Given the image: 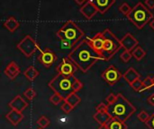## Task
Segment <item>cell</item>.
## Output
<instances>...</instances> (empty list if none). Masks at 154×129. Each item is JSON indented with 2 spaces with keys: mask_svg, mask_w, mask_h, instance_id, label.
Listing matches in <instances>:
<instances>
[{
  "mask_svg": "<svg viewBox=\"0 0 154 129\" xmlns=\"http://www.w3.org/2000/svg\"><path fill=\"white\" fill-rule=\"evenodd\" d=\"M68 57L83 73H87L97 61L104 58L91 47L87 39L78 43L68 55Z\"/></svg>",
  "mask_w": 154,
  "mask_h": 129,
  "instance_id": "6da1fadb",
  "label": "cell"
},
{
  "mask_svg": "<svg viewBox=\"0 0 154 129\" xmlns=\"http://www.w3.org/2000/svg\"><path fill=\"white\" fill-rule=\"evenodd\" d=\"M48 86L54 93H59L66 100L71 93L79 92L83 88V84L74 75L66 76L58 74L49 82Z\"/></svg>",
  "mask_w": 154,
  "mask_h": 129,
  "instance_id": "7a4b0ae2",
  "label": "cell"
},
{
  "mask_svg": "<svg viewBox=\"0 0 154 129\" xmlns=\"http://www.w3.org/2000/svg\"><path fill=\"white\" fill-rule=\"evenodd\" d=\"M136 111V108L121 93L112 104H107V113L111 118L126 121Z\"/></svg>",
  "mask_w": 154,
  "mask_h": 129,
  "instance_id": "3957f363",
  "label": "cell"
},
{
  "mask_svg": "<svg viewBox=\"0 0 154 129\" xmlns=\"http://www.w3.org/2000/svg\"><path fill=\"white\" fill-rule=\"evenodd\" d=\"M56 34L65 48H70L77 45L84 37L83 31L71 20L67 21Z\"/></svg>",
  "mask_w": 154,
  "mask_h": 129,
  "instance_id": "277c9868",
  "label": "cell"
},
{
  "mask_svg": "<svg viewBox=\"0 0 154 129\" xmlns=\"http://www.w3.org/2000/svg\"><path fill=\"white\" fill-rule=\"evenodd\" d=\"M153 17V13L151 10L142 2L137 3L127 15L128 20H130L139 30H142Z\"/></svg>",
  "mask_w": 154,
  "mask_h": 129,
  "instance_id": "5b68a950",
  "label": "cell"
},
{
  "mask_svg": "<svg viewBox=\"0 0 154 129\" xmlns=\"http://www.w3.org/2000/svg\"><path fill=\"white\" fill-rule=\"evenodd\" d=\"M102 32L105 38L102 57L105 61H108L116 55V53L119 51L121 48H123V46L121 40H119L109 29H106Z\"/></svg>",
  "mask_w": 154,
  "mask_h": 129,
  "instance_id": "8992f818",
  "label": "cell"
},
{
  "mask_svg": "<svg viewBox=\"0 0 154 129\" xmlns=\"http://www.w3.org/2000/svg\"><path fill=\"white\" fill-rule=\"evenodd\" d=\"M16 47L26 57H32L36 52V50H40V47L38 43L32 39L31 35H26L17 44Z\"/></svg>",
  "mask_w": 154,
  "mask_h": 129,
  "instance_id": "52a82bcc",
  "label": "cell"
},
{
  "mask_svg": "<svg viewBox=\"0 0 154 129\" xmlns=\"http://www.w3.org/2000/svg\"><path fill=\"white\" fill-rule=\"evenodd\" d=\"M77 69H78L77 66L69 57H64L56 66V70L58 74L66 76L74 75V73L77 71Z\"/></svg>",
  "mask_w": 154,
  "mask_h": 129,
  "instance_id": "ba28073f",
  "label": "cell"
},
{
  "mask_svg": "<svg viewBox=\"0 0 154 129\" xmlns=\"http://www.w3.org/2000/svg\"><path fill=\"white\" fill-rule=\"evenodd\" d=\"M101 76L109 85H115L120 81L123 75L116 67H115L114 66H110L102 73Z\"/></svg>",
  "mask_w": 154,
  "mask_h": 129,
  "instance_id": "9c48e42d",
  "label": "cell"
},
{
  "mask_svg": "<svg viewBox=\"0 0 154 129\" xmlns=\"http://www.w3.org/2000/svg\"><path fill=\"white\" fill-rule=\"evenodd\" d=\"M38 60L45 67H51L57 60V56L50 48H45L44 49L40 48V55L38 56Z\"/></svg>",
  "mask_w": 154,
  "mask_h": 129,
  "instance_id": "30bf717a",
  "label": "cell"
},
{
  "mask_svg": "<svg viewBox=\"0 0 154 129\" xmlns=\"http://www.w3.org/2000/svg\"><path fill=\"white\" fill-rule=\"evenodd\" d=\"M87 40L91 45V47L94 48V50H96L102 57V51H103L104 43H105V38H104L103 32H97L93 38H87Z\"/></svg>",
  "mask_w": 154,
  "mask_h": 129,
  "instance_id": "8fae6325",
  "label": "cell"
},
{
  "mask_svg": "<svg viewBox=\"0 0 154 129\" xmlns=\"http://www.w3.org/2000/svg\"><path fill=\"white\" fill-rule=\"evenodd\" d=\"M121 43H122V46L125 48V50H128V51L132 52L138 46L139 41L130 32H127L121 40Z\"/></svg>",
  "mask_w": 154,
  "mask_h": 129,
  "instance_id": "7c38bea8",
  "label": "cell"
},
{
  "mask_svg": "<svg viewBox=\"0 0 154 129\" xmlns=\"http://www.w3.org/2000/svg\"><path fill=\"white\" fill-rule=\"evenodd\" d=\"M89 2L96 6L100 13L104 14L116 3V0H89Z\"/></svg>",
  "mask_w": 154,
  "mask_h": 129,
  "instance_id": "4fadbf2b",
  "label": "cell"
},
{
  "mask_svg": "<svg viewBox=\"0 0 154 129\" xmlns=\"http://www.w3.org/2000/svg\"><path fill=\"white\" fill-rule=\"evenodd\" d=\"M79 12L83 14L84 17H86L88 20H90V19H92L97 14V13L98 11L96 8V6L91 2L88 1L87 4H85L84 5H82L80 7Z\"/></svg>",
  "mask_w": 154,
  "mask_h": 129,
  "instance_id": "5bb4252c",
  "label": "cell"
},
{
  "mask_svg": "<svg viewBox=\"0 0 154 129\" xmlns=\"http://www.w3.org/2000/svg\"><path fill=\"white\" fill-rule=\"evenodd\" d=\"M8 105L11 108V110H14L20 111V112H23L27 108L28 103L20 95H17L9 102Z\"/></svg>",
  "mask_w": 154,
  "mask_h": 129,
  "instance_id": "9a60e30c",
  "label": "cell"
},
{
  "mask_svg": "<svg viewBox=\"0 0 154 129\" xmlns=\"http://www.w3.org/2000/svg\"><path fill=\"white\" fill-rule=\"evenodd\" d=\"M23 118H24V116H23V112H20V111L14 110H11L5 115V119L14 127H16L18 124H20V122H22Z\"/></svg>",
  "mask_w": 154,
  "mask_h": 129,
  "instance_id": "2e32d148",
  "label": "cell"
},
{
  "mask_svg": "<svg viewBox=\"0 0 154 129\" xmlns=\"http://www.w3.org/2000/svg\"><path fill=\"white\" fill-rule=\"evenodd\" d=\"M19 74H20V67L14 61H11L5 68V75L10 80H14Z\"/></svg>",
  "mask_w": 154,
  "mask_h": 129,
  "instance_id": "e0dca14e",
  "label": "cell"
},
{
  "mask_svg": "<svg viewBox=\"0 0 154 129\" xmlns=\"http://www.w3.org/2000/svg\"><path fill=\"white\" fill-rule=\"evenodd\" d=\"M123 77H124V79L131 85L134 81L140 79L141 75H140V74H139L134 67H130V68L123 75Z\"/></svg>",
  "mask_w": 154,
  "mask_h": 129,
  "instance_id": "ac0fdd59",
  "label": "cell"
},
{
  "mask_svg": "<svg viewBox=\"0 0 154 129\" xmlns=\"http://www.w3.org/2000/svg\"><path fill=\"white\" fill-rule=\"evenodd\" d=\"M106 126L108 129H127V125L125 121L115 118H111L106 123Z\"/></svg>",
  "mask_w": 154,
  "mask_h": 129,
  "instance_id": "d6986e66",
  "label": "cell"
},
{
  "mask_svg": "<svg viewBox=\"0 0 154 129\" xmlns=\"http://www.w3.org/2000/svg\"><path fill=\"white\" fill-rule=\"evenodd\" d=\"M3 25H4V27H5L7 31H11V32H14V31H16V29L19 27L20 23H19V22H18L14 17L10 16V17H8V18L4 22Z\"/></svg>",
  "mask_w": 154,
  "mask_h": 129,
  "instance_id": "ffe728a7",
  "label": "cell"
},
{
  "mask_svg": "<svg viewBox=\"0 0 154 129\" xmlns=\"http://www.w3.org/2000/svg\"><path fill=\"white\" fill-rule=\"evenodd\" d=\"M93 119L94 120L98 123L99 125H106V123L108 122V120L111 119V117L109 116V114L107 112H100V111H97L94 115H93Z\"/></svg>",
  "mask_w": 154,
  "mask_h": 129,
  "instance_id": "44dd1931",
  "label": "cell"
},
{
  "mask_svg": "<svg viewBox=\"0 0 154 129\" xmlns=\"http://www.w3.org/2000/svg\"><path fill=\"white\" fill-rule=\"evenodd\" d=\"M23 75L25 76V78L30 81V82H32L34 79H36V77L40 75L39 71L32 66H29L24 72H23Z\"/></svg>",
  "mask_w": 154,
  "mask_h": 129,
  "instance_id": "7402d4cb",
  "label": "cell"
},
{
  "mask_svg": "<svg viewBox=\"0 0 154 129\" xmlns=\"http://www.w3.org/2000/svg\"><path fill=\"white\" fill-rule=\"evenodd\" d=\"M132 55L133 57L137 60V61H141L145 56H146V51L140 46H137L133 51H132Z\"/></svg>",
  "mask_w": 154,
  "mask_h": 129,
  "instance_id": "603a6c76",
  "label": "cell"
},
{
  "mask_svg": "<svg viewBox=\"0 0 154 129\" xmlns=\"http://www.w3.org/2000/svg\"><path fill=\"white\" fill-rule=\"evenodd\" d=\"M65 101H67L68 103H69L73 108H75V107H77V106L80 103L81 98L77 94V92H74V93H71V94L65 100Z\"/></svg>",
  "mask_w": 154,
  "mask_h": 129,
  "instance_id": "cb8c5ba5",
  "label": "cell"
},
{
  "mask_svg": "<svg viewBox=\"0 0 154 129\" xmlns=\"http://www.w3.org/2000/svg\"><path fill=\"white\" fill-rule=\"evenodd\" d=\"M153 81H154V75H149L147 76L143 81V90L141 91V92H143V91L145 90H148V89H151L152 88L153 86Z\"/></svg>",
  "mask_w": 154,
  "mask_h": 129,
  "instance_id": "d4e9b609",
  "label": "cell"
},
{
  "mask_svg": "<svg viewBox=\"0 0 154 129\" xmlns=\"http://www.w3.org/2000/svg\"><path fill=\"white\" fill-rule=\"evenodd\" d=\"M51 124V121L48 118H46L45 116H42L39 118V119L37 120V125L41 128H46L49 125Z\"/></svg>",
  "mask_w": 154,
  "mask_h": 129,
  "instance_id": "484cf974",
  "label": "cell"
},
{
  "mask_svg": "<svg viewBox=\"0 0 154 129\" xmlns=\"http://www.w3.org/2000/svg\"><path fill=\"white\" fill-rule=\"evenodd\" d=\"M49 101H50L52 104H54V105H59V104H60L61 102H63L65 100H64V98H63L61 95H60L59 93H54V94L49 99Z\"/></svg>",
  "mask_w": 154,
  "mask_h": 129,
  "instance_id": "4316f807",
  "label": "cell"
},
{
  "mask_svg": "<svg viewBox=\"0 0 154 129\" xmlns=\"http://www.w3.org/2000/svg\"><path fill=\"white\" fill-rule=\"evenodd\" d=\"M132 10H133V8H132L127 3H123V4L119 6V11H120L123 14H125V15H126V16L131 13Z\"/></svg>",
  "mask_w": 154,
  "mask_h": 129,
  "instance_id": "83f0119b",
  "label": "cell"
},
{
  "mask_svg": "<svg viewBox=\"0 0 154 129\" xmlns=\"http://www.w3.org/2000/svg\"><path fill=\"white\" fill-rule=\"evenodd\" d=\"M23 95H24V97H25L27 100L32 101V100H33V99L36 97V92H35L32 88L30 87V88H28V89H26V90L24 91Z\"/></svg>",
  "mask_w": 154,
  "mask_h": 129,
  "instance_id": "f1b7e54d",
  "label": "cell"
},
{
  "mask_svg": "<svg viewBox=\"0 0 154 129\" xmlns=\"http://www.w3.org/2000/svg\"><path fill=\"white\" fill-rule=\"evenodd\" d=\"M150 114L147 112V111H145V110H142L139 114H138V116H137V118H138V119L141 121V122H143V123H146L147 121H148V119H150Z\"/></svg>",
  "mask_w": 154,
  "mask_h": 129,
  "instance_id": "f546056e",
  "label": "cell"
},
{
  "mask_svg": "<svg viewBox=\"0 0 154 129\" xmlns=\"http://www.w3.org/2000/svg\"><path fill=\"white\" fill-rule=\"evenodd\" d=\"M132 88L136 91V92H141L143 88V81L141 79H138L136 81H134L132 84H131Z\"/></svg>",
  "mask_w": 154,
  "mask_h": 129,
  "instance_id": "4dcf8cb0",
  "label": "cell"
},
{
  "mask_svg": "<svg viewBox=\"0 0 154 129\" xmlns=\"http://www.w3.org/2000/svg\"><path fill=\"white\" fill-rule=\"evenodd\" d=\"M120 57H121V59H122L124 62L127 63V62H129V61L131 60V58L133 57V55H132V52H130V51H128V50H125V51L121 54Z\"/></svg>",
  "mask_w": 154,
  "mask_h": 129,
  "instance_id": "1f68e13d",
  "label": "cell"
},
{
  "mask_svg": "<svg viewBox=\"0 0 154 129\" xmlns=\"http://www.w3.org/2000/svg\"><path fill=\"white\" fill-rule=\"evenodd\" d=\"M60 108H61V110H62V111L64 112V113H66V114H69L74 108L69 104V103H68L67 101H63L62 102V104H61V106H60Z\"/></svg>",
  "mask_w": 154,
  "mask_h": 129,
  "instance_id": "d6a6232c",
  "label": "cell"
},
{
  "mask_svg": "<svg viewBox=\"0 0 154 129\" xmlns=\"http://www.w3.org/2000/svg\"><path fill=\"white\" fill-rule=\"evenodd\" d=\"M96 110L97 111H100V112H107V105H106L105 103L101 102V103H99L96 107Z\"/></svg>",
  "mask_w": 154,
  "mask_h": 129,
  "instance_id": "836d02e7",
  "label": "cell"
},
{
  "mask_svg": "<svg viewBox=\"0 0 154 129\" xmlns=\"http://www.w3.org/2000/svg\"><path fill=\"white\" fill-rule=\"evenodd\" d=\"M145 125L149 128V129H154V112L150 116V119L145 123Z\"/></svg>",
  "mask_w": 154,
  "mask_h": 129,
  "instance_id": "e575fe53",
  "label": "cell"
},
{
  "mask_svg": "<svg viewBox=\"0 0 154 129\" xmlns=\"http://www.w3.org/2000/svg\"><path fill=\"white\" fill-rule=\"evenodd\" d=\"M116 97H117V95H115L114 93H110V94L106 98V101L107 104H112V103L116 100Z\"/></svg>",
  "mask_w": 154,
  "mask_h": 129,
  "instance_id": "d590c367",
  "label": "cell"
},
{
  "mask_svg": "<svg viewBox=\"0 0 154 129\" xmlns=\"http://www.w3.org/2000/svg\"><path fill=\"white\" fill-rule=\"evenodd\" d=\"M145 5L150 9V10H152V9H153L154 8V0H145Z\"/></svg>",
  "mask_w": 154,
  "mask_h": 129,
  "instance_id": "8d00e7d4",
  "label": "cell"
},
{
  "mask_svg": "<svg viewBox=\"0 0 154 129\" xmlns=\"http://www.w3.org/2000/svg\"><path fill=\"white\" fill-rule=\"evenodd\" d=\"M89 0H75V2L79 4V5H84L85 4H87Z\"/></svg>",
  "mask_w": 154,
  "mask_h": 129,
  "instance_id": "74e56055",
  "label": "cell"
},
{
  "mask_svg": "<svg viewBox=\"0 0 154 129\" xmlns=\"http://www.w3.org/2000/svg\"><path fill=\"white\" fill-rule=\"evenodd\" d=\"M148 102L152 105V106H154V94H152V96H150L148 98Z\"/></svg>",
  "mask_w": 154,
  "mask_h": 129,
  "instance_id": "f35d334b",
  "label": "cell"
},
{
  "mask_svg": "<svg viewBox=\"0 0 154 129\" xmlns=\"http://www.w3.org/2000/svg\"><path fill=\"white\" fill-rule=\"evenodd\" d=\"M149 25H150V27L154 31V17L150 21V22H149Z\"/></svg>",
  "mask_w": 154,
  "mask_h": 129,
  "instance_id": "ab89813d",
  "label": "cell"
},
{
  "mask_svg": "<svg viewBox=\"0 0 154 129\" xmlns=\"http://www.w3.org/2000/svg\"><path fill=\"white\" fill-rule=\"evenodd\" d=\"M97 129H108V128H107V126L106 125H100L99 126V128Z\"/></svg>",
  "mask_w": 154,
  "mask_h": 129,
  "instance_id": "60d3db41",
  "label": "cell"
},
{
  "mask_svg": "<svg viewBox=\"0 0 154 129\" xmlns=\"http://www.w3.org/2000/svg\"><path fill=\"white\" fill-rule=\"evenodd\" d=\"M152 86H153V87H154V81H153V85H152Z\"/></svg>",
  "mask_w": 154,
  "mask_h": 129,
  "instance_id": "b9f144b4",
  "label": "cell"
},
{
  "mask_svg": "<svg viewBox=\"0 0 154 129\" xmlns=\"http://www.w3.org/2000/svg\"><path fill=\"white\" fill-rule=\"evenodd\" d=\"M39 129H43V128H39Z\"/></svg>",
  "mask_w": 154,
  "mask_h": 129,
  "instance_id": "7bdbcfd3",
  "label": "cell"
}]
</instances>
